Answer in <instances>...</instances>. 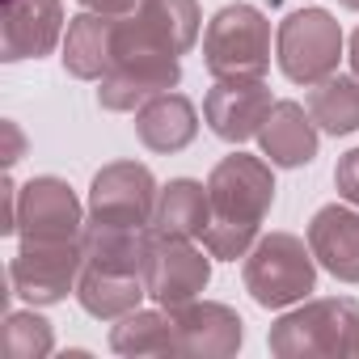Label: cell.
<instances>
[{"instance_id": "1", "label": "cell", "mask_w": 359, "mask_h": 359, "mask_svg": "<svg viewBox=\"0 0 359 359\" xmlns=\"http://www.w3.org/2000/svg\"><path fill=\"white\" fill-rule=\"evenodd\" d=\"M182 81V60L169 51L135 13L114 26V55L106 76L97 81V106L114 114H135L148 97L169 93Z\"/></svg>"}, {"instance_id": "2", "label": "cell", "mask_w": 359, "mask_h": 359, "mask_svg": "<svg viewBox=\"0 0 359 359\" xmlns=\"http://www.w3.org/2000/svg\"><path fill=\"white\" fill-rule=\"evenodd\" d=\"M359 338V300L321 296L292 304L266 334L271 355L279 359H346Z\"/></svg>"}, {"instance_id": "3", "label": "cell", "mask_w": 359, "mask_h": 359, "mask_svg": "<svg viewBox=\"0 0 359 359\" xmlns=\"http://www.w3.org/2000/svg\"><path fill=\"white\" fill-rule=\"evenodd\" d=\"M203 68L212 81H262L271 68V22L258 5H224L203 30Z\"/></svg>"}, {"instance_id": "4", "label": "cell", "mask_w": 359, "mask_h": 359, "mask_svg": "<svg viewBox=\"0 0 359 359\" xmlns=\"http://www.w3.org/2000/svg\"><path fill=\"white\" fill-rule=\"evenodd\" d=\"M245 292L262 309H292L317 292V258L296 233H266L254 241L241 266Z\"/></svg>"}, {"instance_id": "5", "label": "cell", "mask_w": 359, "mask_h": 359, "mask_svg": "<svg viewBox=\"0 0 359 359\" xmlns=\"http://www.w3.org/2000/svg\"><path fill=\"white\" fill-rule=\"evenodd\" d=\"M342 26L334 22V13L325 9H296L279 22L275 30V60H279V72L292 81V85H317L325 76L338 72V60H342Z\"/></svg>"}, {"instance_id": "6", "label": "cell", "mask_w": 359, "mask_h": 359, "mask_svg": "<svg viewBox=\"0 0 359 359\" xmlns=\"http://www.w3.org/2000/svg\"><path fill=\"white\" fill-rule=\"evenodd\" d=\"M212 283V254L195 245V237H173L144 229V287L152 304L177 309L203 296Z\"/></svg>"}, {"instance_id": "7", "label": "cell", "mask_w": 359, "mask_h": 359, "mask_svg": "<svg viewBox=\"0 0 359 359\" xmlns=\"http://www.w3.org/2000/svg\"><path fill=\"white\" fill-rule=\"evenodd\" d=\"M208 195H212V220L216 224H241V229L262 233V220L275 208L271 161L250 156V152H229L208 173Z\"/></svg>"}, {"instance_id": "8", "label": "cell", "mask_w": 359, "mask_h": 359, "mask_svg": "<svg viewBox=\"0 0 359 359\" xmlns=\"http://www.w3.org/2000/svg\"><path fill=\"white\" fill-rule=\"evenodd\" d=\"M81 271H85L81 241H22V250L9 262V287L26 304L47 309L76 296Z\"/></svg>"}, {"instance_id": "9", "label": "cell", "mask_w": 359, "mask_h": 359, "mask_svg": "<svg viewBox=\"0 0 359 359\" xmlns=\"http://www.w3.org/2000/svg\"><path fill=\"white\" fill-rule=\"evenodd\" d=\"M156 177L140 161H110L93 173L85 220L93 224H118V229H148L156 212Z\"/></svg>"}, {"instance_id": "10", "label": "cell", "mask_w": 359, "mask_h": 359, "mask_svg": "<svg viewBox=\"0 0 359 359\" xmlns=\"http://www.w3.org/2000/svg\"><path fill=\"white\" fill-rule=\"evenodd\" d=\"M85 208L76 191L55 173H39L22 182L18 195V237L22 241H81L85 233Z\"/></svg>"}, {"instance_id": "11", "label": "cell", "mask_w": 359, "mask_h": 359, "mask_svg": "<svg viewBox=\"0 0 359 359\" xmlns=\"http://www.w3.org/2000/svg\"><path fill=\"white\" fill-rule=\"evenodd\" d=\"M169 313H173V355L229 359L245 342L241 313L220 304V300H191V304H177Z\"/></svg>"}, {"instance_id": "12", "label": "cell", "mask_w": 359, "mask_h": 359, "mask_svg": "<svg viewBox=\"0 0 359 359\" xmlns=\"http://www.w3.org/2000/svg\"><path fill=\"white\" fill-rule=\"evenodd\" d=\"M64 0H0V60H43L64 43Z\"/></svg>"}, {"instance_id": "13", "label": "cell", "mask_w": 359, "mask_h": 359, "mask_svg": "<svg viewBox=\"0 0 359 359\" xmlns=\"http://www.w3.org/2000/svg\"><path fill=\"white\" fill-rule=\"evenodd\" d=\"M275 97L266 81H216L203 97V123L224 144H245L258 135Z\"/></svg>"}, {"instance_id": "14", "label": "cell", "mask_w": 359, "mask_h": 359, "mask_svg": "<svg viewBox=\"0 0 359 359\" xmlns=\"http://www.w3.org/2000/svg\"><path fill=\"white\" fill-rule=\"evenodd\" d=\"M309 250L338 283H359V208L325 203L309 220Z\"/></svg>"}, {"instance_id": "15", "label": "cell", "mask_w": 359, "mask_h": 359, "mask_svg": "<svg viewBox=\"0 0 359 359\" xmlns=\"http://www.w3.org/2000/svg\"><path fill=\"white\" fill-rule=\"evenodd\" d=\"M258 148L279 169H300L317 156V123L300 102H275L258 127Z\"/></svg>"}, {"instance_id": "16", "label": "cell", "mask_w": 359, "mask_h": 359, "mask_svg": "<svg viewBox=\"0 0 359 359\" xmlns=\"http://www.w3.org/2000/svg\"><path fill=\"white\" fill-rule=\"evenodd\" d=\"M135 135L148 152H182L199 135V110L182 93H156L135 110Z\"/></svg>"}, {"instance_id": "17", "label": "cell", "mask_w": 359, "mask_h": 359, "mask_svg": "<svg viewBox=\"0 0 359 359\" xmlns=\"http://www.w3.org/2000/svg\"><path fill=\"white\" fill-rule=\"evenodd\" d=\"M114 26H118V18H106L93 9L76 13L60 43L64 72L76 81H102L110 68V55H114Z\"/></svg>"}, {"instance_id": "18", "label": "cell", "mask_w": 359, "mask_h": 359, "mask_svg": "<svg viewBox=\"0 0 359 359\" xmlns=\"http://www.w3.org/2000/svg\"><path fill=\"white\" fill-rule=\"evenodd\" d=\"M212 224V195L195 177H173L156 195V212L152 224L156 233H173V237H195L203 241V229Z\"/></svg>"}, {"instance_id": "19", "label": "cell", "mask_w": 359, "mask_h": 359, "mask_svg": "<svg viewBox=\"0 0 359 359\" xmlns=\"http://www.w3.org/2000/svg\"><path fill=\"white\" fill-rule=\"evenodd\" d=\"M144 296H148L144 275H123V271H102V266H85L81 283H76L81 309L97 321H118V317L135 313L144 304Z\"/></svg>"}, {"instance_id": "20", "label": "cell", "mask_w": 359, "mask_h": 359, "mask_svg": "<svg viewBox=\"0 0 359 359\" xmlns=\"http://www.w3.org/2000/svg\"><path fill=\"white\" fill-rule=\"evenodd\" d=\"M304 106L317 123V131L325 135H351L359 131V76L351 72H334L317 85H309Z\"/></svg>"}, {"instance_id": "21", "label": "cell", "mask_w": 359, "mask_h": 359, "mask_svg": "<svg viewBox=\"0 0 359 359\" xmlns=\"http://www.w3.org/2000/svg\"><path fill=\"white\" fill-rule=\"evenodd\" d=\"M81 250H85V266L144 275V229H118V224H93V220H85Z\"/></svg>"}, {"instance_id": "22", "label": "cell", "mask_w": 359, "mask_h": 359, "mask_svg": "<svg viewBox=\"0 0 359 359\" xmlns=\"http://www.w3.org/2000/svg\"><path fill=\"white\" fill-rule=\"evenodd\" d=\"M110 351L118 355H173V313L165 304L135 309L110 325Z\"/></svg>"}, {"instance_id": "23", "label": "cell", "mask_w": 359, "mask_h": 359, "mask_svg": "<svg viewBox=\"0 0 359 359\" xmlns=\"http://www.w3.org/2000/svg\"><path fill=\"white\" fill-rule=\"evenodd\" d=\"M135 18L177 55H187L199 43V30H203L199 0H140Z\"/></svg>"}, {"instance_id": "24", "label": "cell", "mask_w": 359, "mask_h": 359, "mask_svg": "<svg viewBox=\"0 0 359 359\" xmlns=\"http://www.w3.org/2000/svg\"><path fill=\"white\" fill-rule=\"evenodd\" d=\"M51 346H55L51 321L43 313H34V304L5 313V351H9V359H43V355H51Z\"/></svg>"}, {"instance_id": "25", "label": "cell", "mask_w": 359, "mask_h": 359, "mask_svg": "<svg viewBox=\"0 0 359 359\" xmlns=\"http://www.w3.org/2000/svg\"><path fill=\"white\" fill-rule=\"evenodd\" d=\"M334 187H338V199H346L351 208H359V144L338 156V165H334Z\"/></svg>"}, {"instance_id": "26", "label": "cell", "mask_w": 359, "mask_h": 359, "mask_svg": "<svg viewBox=\"0 0 359 359\" xmlns=\"http://www.w3.org/2000/svg\"><path fill=\"white\" fill-rule=\"evenodd\" d=\"M81 5L93 13H106V18H131L140 9V0H81Z\"/></svg>"}, {"instance_id": "27", "label": "cell", "mask_w": 359, "mask_h": 359, "mask_svg": "<svg viewBox=\"0 0 359 359\" xmlns=\"http://www.w3.org/2000/svg\"><path fill=\"white\" fill-rule=\"evenodd\" d=\"M18 195H22V187L13 182V177H5V224H0V233H5V237L18 233Z\"/></svg>"}, {"instance_id": "28", "label": "cell", "mask_w": 359, "mask_h": 359, "mask_svg": "<svg viewBox=\"0 0 359 359\" xmlns=\"http://www.w3.org/2000/svg\"><path fill=\"white\" fill-rule=\"evenodd\" d=\"M0 131H5V140H9V148H5V169H13L18 161H22V152H26V140H22V131H18V123H0Z\"/></svg>"}, {"instance_id": "29", "label": "cell", "mask_w": 359, "mask_h": 359, "mask_svg": "<svg viewBox=\"0 0 359 359\" xmlns=\"http://www.w3.org/2000/svg\"><path fill=\"white\" fill-rule=\"evenodd\" d=\"M346 60H351V72L359 76V26H355L351 39H346Z\"/></svg>"}, {"instance_id": "30", "label": "cell", "mask_w": 359, "mask_h": 359, "mask_svg": "<svg viewBox=\"0 0 359 359\" xmlns=\"http://www.w3.org/2000/svg\"><path fill=\"white\" fill-rule=\"evenodd\" d=\"M342 9H351V13H359V0H338Z\"/></svg>"}, {"instance_id": "31", "label": "cell", "mask_w": 359, "mask_h": 359, "mask_svg": "<svg viewBox=\"0 0 359 359\" xmlns=\"http://www.w3.org/2000/svg\"><path fill=\"white\" fill-rule=\"evenodd\" d=\"M351 355H359V338H355V351H351Z\"/></svg>"}]
</instances>
